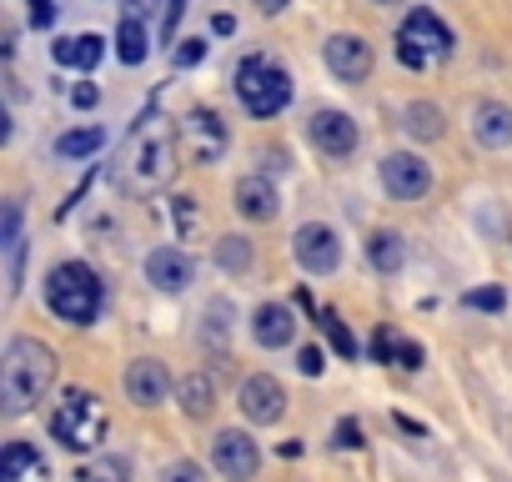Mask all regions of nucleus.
I'll return each instance as SVG.
<instances>
[{
	"label": "nucleus",
	"instance_id": "obj_1",
	"mask_svg": "<svg viewBox=\"0 0 512 482\" xmlns=\"http://www.w3.org/2000/svg\"><path fill=\"white\" fill-rule=\"evenodd\" d=\"M51 382H56V352L36 337H16L6 357H0V407L21 417L46 397Z\"/></svg>",
	"mask_w": 512,
	"mask_h": 482
},
{
	"label": "nucleus",
	"instance_id": "obj_2",
	"mask_svg": "<svg viewBox=\"0 0 512 482\" xmlns=\"http://www.w3.org/2000/svg\"><path fill=\"white\" fill-rule=\"evenodd\" d=\"M171 161H176V136H171V126L156 121V116H146V121L131 131V141L121 146V161H116L111 176H116L121 191L146 196V191H156V186L171 176Z\"/></svg>",
	"mask_w": 512,
	"mask_h": 482
},
{
	"label": "nucleus",
	"instance_id": "obj_3",
	"mask_svg": "<svg viewBox=\"0 0 512 482\" xmlns=\"http://www.w3.org/2000/svg\"><path fill=\"white\" fill-rule=\"evenodd\" d=\"M46 302L61 322L71 327H91L101 317V277L86 267V262H61L51 277H46Z\"/></svg>",
	"mask_w": 512,
	"mask_h": 482
},
{
	"label": "nucleus",
	"instance_id": "obj_4",
	"mask_svg": "<svg viewBox=\"0 0 512 482\" xmlns=\"http://www.w3.org/2000/svg\"><path fill=\"white\" fill-rule=\"evenodd\" d=\"M51 437L71 452H96L106 442V407L96 392H66L51 412Z\"/></svg>",
	"mask_w": 512,
	"mask_h": 482
},
{
	"label": "nucleus",
	"instance_id": "obj_5",
	"mask_svg": "<svg viewBox=\"0 0 512 482\" xmlns=\"http://www.w3.org/2000/svg\"><path fill=\"white\" fill-rule=\"evenodd\" d=\"M236 96L251 116H282L287 101H292V76L262 56H251L236 66Z\"/></svg>",
	"mask_w": 512,
	"mask_h": 482
},
{
	"label": "nucleus",
	"instance_id": "obj_6",
	"mask_svg": "<svg viewBox=\"0 0 512 482\" xmlns=\"http://www.w3.org/2000/svg\"><path fill=\"white\" fill-rule=\"evenodd\" d=\"M452 56V31L432 16V11H412L397 31V61L407 66H432Z\"/></svg>",
	"mask_w": 512,
	"mask_h": 482
},
{
	"label": "nucleus",
	"instance_id": "obj_7",
	"mask_svg": "<svg viewBox=\"0 0 512 482\" xmlns=\"http://www.w3.org/2000/svg\"><path fill=\"white\" fill-rule=\"evenodd\" d=\"M292 252H297V262H302L312 277H327V272H337V262H342V241H337L332 226L307 221V226L297 231V241H292Z\"/></svg>",
	"mask_w": 512,
	"mask_h": 482
},
{
	"label": "nucleus",
	"instance_id": "obj_8",
	"mask_svg": "<svg viewBox=\"0 0 512 482\" xmlns=\"http://www.w3.org/2000/svg\"><path fill=\"white\" fill-rule=\"evenodd\" d=\"M382 186H387V196H397V201H422V196L432 191V171H427L422 156L392 151V156L382 161Z\"/></svg>",
	"mask_w": 512,
	"mask_h": 482
},
{
	"label": "nucleus",
	"instance_id": "obj_9",
	"mask_svg": "<svg viewBox=\"0 0 512 482\" xmlns=\"http://www.w3.org/2000/svg\"><path fill=\"white\" fill-rule=\"evenodd\" d=\"M211 462H216V472L221 477H231V482H251L256 477V467H262V452H256V442L246 437V432H216V442H211Z\"/></svg>",
	"mask_w": 512,
	"mask_h": 482
},
{
	"label": "nucleus",
	"instance_id": "obj_10",
	"mask_svg": "<svg viewBox=\"0 0 512 482\" xmlns=\"http://www.w3.org/2000/svg\"><path fill=\"white\" fill-rule=\"evenodd\" d=\"M241 412H246L256 427L282 422V412H287V387H282L277 377H246V382H241Z\"/></svg>",
	"mask_w": 512,
	"mask_h": 482
},
{
	"label": "nucleus",
	"instance_id": "obj_11",
	"mask_svg": "<svg viewBox=\"0 0 512 482\" xmlns=\"http://www.w3.org/2000/svg\"><path fill=\"white\" fill-rule=\"evenodd\" d=\"M166 392H171V372H166V362H156V357H136V362L126 367V397H131L136 407H161Z\"/></svg>",
	"mask_w": 512,
	"mask_h": 482
},
{
	"label": "nucleus",
	"instance_id": "obj_12",
	"mask_svg": "<svg viewBox=\"0 0 512 482\" xmlns=\"http://www.w3.org/2000/svg\"><path fill=\"white\" fill-rule=\"evenodd\" d=\"M307 136H312V146H317L322 156H352V146H357V121H352L347 111H317L312 126H307Z\"/></svg>",
	"mask_w": 512,
	"mask_h": 482
},
{
	"label": "nucleus",
	"instance_id": "obj_13",
	"mask_svg": "<svg viewBox=\"0 0 512 482\" xmlns=\"http://www.w3.org/2000/svg\"><path fill=\"white\" fill-rule=\"evenodd\" d=\"M322 56L337 81H367V71H372V46L362 36H332Z\"/></svg>",
	"mask_w": 512,
	"mask_h": 482
},
{
	"label": "nucleus",
	"instance_id": "obj_14",
	"mask_svg": "<svg viewBox=\"0 0 512 482\" xmlns=\"http://www.w3.org/2000/svg\"><path fill=\"white\" fill-rule=\"evenodd\" d=\"M146 277H151L156 292H186L191 277H196V267H191L186 252H176V247H156V252L146 257Z\"/></svg>",
	"mask_w": 512,
	"mask_h": 482
},
{
	"label": "nucleus",
	"instance_id": "obj_15",
	"mask_svg": "<svg viewBox=\"0 0 512 482\" xmlns=\"http://www.w3.org/2000/svg\"><path fill=\"white\" fill-rule=\"evenodd\" d=\"M251 337L262 342V347H287L292 337H297V317H292V307H282V302H267V307H256V317H251Z\"/></svg>",
	"mask_w": 512,
	"mask_h": 482
},
{
	"label": "nucleus",
	"instance_id": "obj_16",
	"mask_svg": "<svg viewBox=\"0 0 512 482\" xmlns=\"http://www.w3.org/2000/svg\"><path fill=\"white\" fill-rule=\"evenodd\" d=\"M186 141H191V156H196V161H216V156L226 151V126H221V116H216V111H191Z\"/></svg>",
	"mask_w": 512,
	"mask_h": 482
},
{
	"label": "nucleus",
	"instance_id": "obj_17",
	"mask_svg": "<svg viewBox=\"0 0 512 482\" xmlns=\"http://www.w3.org/2000/svg\"><path fill=\"white\" fill-rule=\"evenodd\" d=\"M472 136H477V146H487V151L507 146V141H512V111H507L502 101H482V106L472 111Z\"/></svg>",
	"mask_w": 512,
	"mask_h": 482
},
{
	"label": "nucleus",
	"instance_id": "obj_18",
	"mask_svg": "<svg viewBox=\"0 0 512 482\" xmlns=\"http://www.w3.org/2000/svg\"><path fill=\"white\" fill-rule=\"evenodd\" d=\"M236 211L251 221H272L277 216V186L267 176H241L236 181Z\"/></svg>",
	"mask_w": 512,
	"mask_h": 482
},
{
	"label": "nucleus",
	"instance_id": "obj_19",
	"mask_svg": "<svg viewBox=\"0 0 512 482\" xmlns=\"http://www.w3.org/2000/svg\"><path fill=\"white\" fill-rule=\"evenodd\" d=\"M0 482H46V462L31 442H11L0 457Z\"/></svg>",
	"mask_w": 512,
	"mask_h": 482
},
{
	"label": "nucleus",
	"instance_id": "obj_20",
	"mask_svg": "<svg viewBox=\"0 0 512 482\" xmlns=\"http://www.w3.org/2000/svg\"><path fill=\"white\" fill-rule=\"evenodd\" d=\"M367 257H372V267L377 272H402V262H407V241L397 236V231H377L372 241H367Z\"/></svg>",
	"mask_w": 512,
	"mask_h": 482
},
{
	"label": "nucleus",
	"instance_id": "obj_21",
	"mask_svg": "<svg viewBox=\"0 0 512 482\" xmlns=\"http://www.w3.org/2000/svg\"><path fill=\"white\" fill-rule=\"evenodd\" d=\"M116 56H121V66H141V61L151 56V41H146V26H141L136 16H126V21L116 26Z\"/></svg>",
	"mask_w": 512,
	"mask_h": 482
},
{
	"label": "nucleus",
	"instance_id": "obj_22",
	"mask_svg": "<svg viewBox=\"0 0 512 482\" xmlns=\"http://www.w3.org/2000/svg\"><path fill=\"white\" fill-rule=\"evenodd\" d=\"M56 61L61 66H76V71H96L101 36H66V41H56Z\"/></svg>",
	"mask_w": 512,
	"mask_h": 482
},
{
	"label": "nucleus",
	"instance_id": "obj_23",
	"mask_svg": "<svg viewBox=\"0 0 512 482\" xmlns=\"http://www.w3.org/2000/svg\"><path fill=\"white\" fill-rule=\"evenodd\" d=\"M211 407H216V382L201 377V372H191V377L181 382V412H186V417H206Z\"/></svg>",
	"mask_w": 512,
	"mask_h": 482
},
{
	"label": "nucleus",
	"instance_id": "obj_24",
	"mask_svg": "<svg viewBox=\"0 0 512 482\" xmlns=\"http://www.w3.org/2000/svg\"><path fill=\"white\" fill-rule=\"evenodd\" d=\"M442 126H447V121H442V111H437L432 101H412V106H407V131H412L417 141H437Z\"/></svg>",
	"mask_w": 512,
	"mask_h": 482
},
{
	"label": "nucleus",
	"instance_id": "obj_25",
	"mask_svg": "<svg viewBox=\"0 0 512 482\" xmlns=\"http://www.w3.org/2000/svg\"><path fill=\"white\" fill-rule=\"evenodd\" d=\"M101 141H106V131H101V126H86V131H66V136L56 141V156H66V161H81V156L101 151Z\"/></svg>",
	"mask_w": 512,
	"mask_h": 482
},
{
	"label": "nucleus",
	"instance_id": "obj_26",
	"mask_svg": "<svg viewBox=\"0 0 512 482\" xmlns=\"http://www.w3.org/2000/svg\"><path fill=\"white\" fill-rule=\"evenodd\" d=\"M81 482H131V462L126 457H96L86 472H81Z\"/></svg>",
	"mask_w": 512,
	"mask_h": 482
},
{
	"label": "nucleus",
	"instance_id": "obj_27",
	"mask_svg": "<svg viewBox=\"0 0 512 482\" xmlns=\"http://www.w3.org/2000/svg\"><path fill=\"white\" fill-rule=\"evenodd\" d=\"M216 257H221L226 272H246V267H251V247H246L241 236H221V241H216Z\"/></svg>",
	"mask_w": 512,
	"mask_h": 482
},
{
	"label": "nucleus",
	"instance_id": "obj_28",
	"mask_svg": "<svg viewBox=\"0 0 512 482\" xmlns=\"http://www.w3.org/2000/svg\"><path fill=\"white\" fill-rule=\"evenodd\" d=\"M322 332L332 337V347H337L342 357H357V342H352V332L342 327V317H337V312H322Z\"/></svg>",
	"mask_w": 512,
	"mask_h": 482
},
{
	"label": "nucleus",
	"instance_id": "obj_29",
	"mask_svg": "<svg viewBox=\"0 0 512 482\" xmlns=\"http://www.w3.org/2000/svg\"><path fill=\"white\" fill-rule=\"evenodd\" d=\"M161 482H206V472H201L196 462H171V467L161 472Z\"/></svg>",
	"mask_w": 512,
	"mask_h": 482
},
{
	"label": "nucleus",
	"instance_id": "obj_30",
	"mask_svg": "<svg viewBox=\"0 0 512 482\" xmlns=\"http://www.w3.org/2000/svg\"><path fill=\"white\" fill-rule=\"evenodd\" d=\"M467 307H482V312H497L502 307V292L487 287V292H467Z\"/></svg>",
	"mask_w": 512,
	"mask_h": 482
},
{
	"label": "nucleus",
	"instance_id": "obj_31",
	"mask_svg": "<svg viewBox=\"0 0 512 482\" xmlns=\"http://www.w3.org/2000/svg\"><path fill=\"white\" fill-rule=\"evenodd\" d=\"M297 362H302V372H307V377H317V372L327 367V357H322V347H302V357H297Z\"/></svg>",
	"mask_w": 512,
	"mask_h": 482
},
{
	"label": "nucleus",
	"instance_id": "obj_32",
	"mask_svg": "<svg viewBox=\"0 0 512 482\" xmlns=\"http://www.w3.org/2000/svg\"><path fill=\"white\" fill-rule=\"evenodd\" d=\"M56 21V0H31V26H51Z\"/></svg>",
	"mask_w": 512,
	"mask_h": 482
},
{
	"label": "nucleus",
	"instance_id": "obj_33",
	"mask_svg": "<svg viewBox=\"0 0 512 482\" xmlns=\"http://www.w3.org/2000/svg\"><path fill=\"white\" fill-rule=\"evenodd\" d=\"M201 56H206V41H186V46L176 51V66H196Z\"/></svg>",
	"mask_w": 512,
	"mask_h": 482
},
{
	"label": "nucleus",
	"instance_id": "obj_34",
	"mask_svg": "<svg viewBox=\"0 0 512 482\" xmlns=\"http://www.w3.org/2000/svg\"><path fill=\"white\" fill-rule=\"evenodd\" d=\"M357 442H362V427H357V422L347 417V422L337 427V447H357Z\"/></svg>",
	"mask_w": 512,
	"mask_h": 482
},
{
	"label": "nucleus",
	"instance_id": "obj_35",
	"mask_svg": "<svg viewBox=\"0 0 512 482\" xmlns=\"http://www.w3.org/2000/svg\"><path fill=\"white\" fill-rule=\"evenodd\" d=\"M176 221H181V231H191V226H196V211H191V196H176Z\"/></svg>",
	"mask_w": 512,
	"mask_h": 482
},
{
	"label": "nucleus",
	"instance_id": "obj_36",
	"mask_svg": "<svg viewBox=\"0 0 512 482\" xmlns=\"http://www.w3.org/2000/svg\"><path fill=\"white\" fill-rule=\"evenodd\" d=\"M181 11H186V0H171V6H166V26H161V36H166V41H171V31H176Z\"/></svg>",
	"mask_w": 512,
	"mask_h": 482
},
{
	"label": "nucleus",
	"instance_id": "obj_37",
	"mask_svg": "<svg viewBox=\"0 0 512 482\" xmlns=\"http://www.w3.org/2000/svg\"><path fill=\"white\" fill-rule=\"evenodd\" d=\"M71 101H76V106H96V86H76Z\"/></svg>",
	"mask_w": 512,
	"mask_h": 482
},
{
	"label": "nucleus",
	"instance_id": "obj_38",
	"mask_svg": "<svg viewBox=\"0 0 512 482\" xmlns=\"http://www.w3.org/2000/svg\"><path fill=\"white\" fill-rule=\"evenodd\" d=\"M256 11H262V16H277V11H287V0H256Z\"/></svg>",
	"mask_w": 512,
	"mask_h": 482
},
{
	"label": "nucleus",
	"instance_id": "obj_39",
	"mask_svg": "<svg viewBox=\"0 0 512 482\" xmlns=\"http://www.w3.org/2000/svg\"><path fill=\"white\" fill-rule=\"evenodd\" d=\"M151 6H156V0H126V11H131V16H136V21H141V16H146V11H151Z\"/></svg>",
	"mask_w": 512,
	"mask_h": 482
}]
</instances>
